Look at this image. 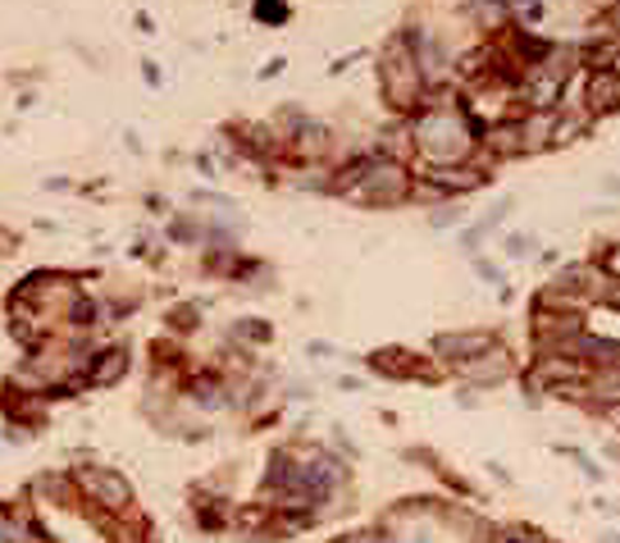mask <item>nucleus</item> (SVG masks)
<instances>
[{"instance_id":"f257e3e1","label":"nucleus","mask_w":620,"mask_h":543,"mask_svg":"<svg viewBox=\"0 0 620 543\" xmlns=\"http://www.w3.org/2000/svg\"><path fill=\"white\" fill-rule=\"evenodd\" d=\"M410 151L420 155L429 169H448V165H470V155L479 151V123L470 110L456 101H425L410 123Z\"/></svg>"},{"instance_id":"f03ea898","label":"nucleus","mask_w":620,"mask_h":543,"mask_svg":"<svg viewBox=\"0 0 620 543\" xmlns=\"http://www.w3.org/2000/svg\"><path fill=\"white\" fill-rule=\"evenodd\" d=\"M333 188L347 192L351 201H366V205H402L410 197V188H416V178H410L406 165L393 161V155H370V161L351 165Z\"/></svg>"},{"instance_id":"7ed1b4c3","label":"nucleus","mask_w":620,"mask_h":543,"mask_svg":"<svg viewBox=\"0 0 620 543\" xmlns=\"http://www.w3.org/2000/svg\"><path fill=\"white\" fill-rule=\"evenodd\" d=\"M379 83H383V101L397 115H416L425 106V73L416 64V50H410L406 37L388 42V50L379 56Z\"/></svg>"},{"instance_id":"20e7f679","label":"nucleus","mask_w":620,"mask_h":543,"mask_svg":"<svg viewBox=\"0 0 620 543\" xmlns=\"http://www.w3.org/2000/svg\"><path fill=\"white\" fill-rule=\"evenodd\" d=\"M488 347H498V333H488V329H452V333H438L433 339V356L448 361L452 370L465 366V361H475Z\"/></svg>"},{"instance_id":"39448f33","label":"nucleus","mask_w":620,"mask_h":543,"mask_svg":"<svg viewBox=\"0 0 620 543\" xmlns=\"http://www.w3.org/2000/svg\"><path fill=\"white\" fill-rule=\"evenodd\" d=\"M580 110H584V115H593V119L620 115V78H616L607 64L584 73V87H580Z\"/></svg>"},{"instance_id":"423d86ee","label":"nucleus","mask_w":620,"mask_h":543,"mask_svg":"<svg viewBox=\"0 0 620 543\" xmlns=\"http://www.w3.org/2000/svg\"><path fill=\"white\" fill-rule=\"evenodd\" d=\"M456 375L470 383V388H498V383H506V379L515 375V361H511V352L498 343V347L479 352L475 361H465V366H456Z\"/></svg>"},{"instance_id":"0eeeda50","label":"nucleus","mask_w":620,"mask_h":543,"mask_svg":"<svg viewBox=\"0 0 620 543\" xmlns=\"http://www.w3.org/2000/svg\"><path fill=\"white\" fill-rule=\"evenodd\" d=\"M78 484H83L87 494L110 511H123L128 503H133V488H128V480L115 475V471H78Z\"/></svg>"},{"instance_id":"6e6552de","label":"nucleus","mask_w":620,"mask_h":543,"mask_svg":"<svg viewBox=\"0 0 620 543\" xmlns=\"http://www.w3.org/2000/svg\"><path fill=\"white\" fill-rule=\"evenodd\" d=\"M488 184V169L479 165H448V169H429V188H438V197H465V192H479Z\"/></svg>"},{"instance_id":"1a4fd4ad","label":"nucleus","mask_w":620,"mask_h":543,"mask_svg":"<svg viewBox=\"0 0 620 543\" xmlns=\"http://www.w3.org/2000/svg\"><path fill=\"white\" fill-rule=\"evenodd\" d=\"M580 402L593 406V411H603V416L620 411V370H588Z\"/></svg>"},{"instance_id":"9d476101","label":"nucleus","mask_w":620,"mask_h":543,"mask_svg":"<svg viewBox=\"0 0 620 543\" xmlns=\"http://www.w3.org/2000/svg\"><path fill=\"white\" fill-rule=\"evenodd\" d=\"M552 128H557V110H525L521 115V155L552 151Z\"/></svg>"},{"instance_id":"9b49d317","label":"nucleus","mask_w":620,"mask_h":543,"mask_svg":"<svg viewBox=\"0 0 620 543\" xmlns=\"http://www.w3.org/2000/svg\"><path fill=\"white\" fill-rule=\"evenodd\" d=\"M293 151L297 155H306V161H315V155H324L329 151V128L324 123H310V119H297V128H293Z\"/></svg>"},{"instance_id":"f8f14e48","label":"nucleus","mask_w":620,"mask_h":543,"mask_svg":"<svg viewBox=\"0 0 620 543\" xmlns=\"http://www.w3.org/2000/svg\"><path fill=\"white\" fill-rule=\"evenodd\" d=\"M123 370H128V352L123 347L100 352L96 366H92V383H115V379H123Z\"/></svg>"},{"instance_id":"ddd939ff","label":"nucleus","mask_w":620,"mask_h":543,"mask_svg":"<svg viewBox=\"0 0 620 543\" xmlns=\"http://www.w3.org/2000/svg\"><path fill=\"white\" fill-rule=\"evenodd\" d=\"M470 19L479 23V33H498L506 23V5L502 0H470Z\"/></svg>"},{"instance_id":"4468645a","label":"nucleus","mask_w":620,"mask_h":543,"mask_svg":"<svg viewBox=\"0 0 620 543\" xmlns=\"http://www.w3.org/2000/svg\"><path fill=\"white\" fill-rule=\"evenodd\" d=\"M571 457H575V465H580V471H584V480H593V484H603V480H607V471H603V465H598V461H593L588 452L571 448Z\"/></svg>"},{"instance_id":"2eb2a0df","label":"nucleus","mask_w":620,"mask_h":543,"mask_svg":"<svg viewBox=\"0 0 620 543\" xmlns=\"http://www.w3.org/2000/svg\"><path fill=\"white\" fill-rule=\"evenodd\" d=\"M529 251H534V238H529V233H511V238H506V256H511V261H525Z\"/></svg>"},{"instance_id":"dca6fc26","label":"nucleus","mask_w":620,"mask_h":543,"mask_svg":"<svg viewBox=\"0 0 620 543\" xmlns=\"http://www.w3.org/2000/svg\"><path fill=\"white\" fill-rule=\"evenodd\" d=\"M603 274H607L611 283H620V243L607 247V256H603Z\"/></svg>"},{"instance_id":"f3484780","label":"nucleus","mask_w":620,"mask_h":543,"mask_svg":"<svg viewBox=\"0 0 620 543\" xmlns=\"http://www.w3.org/2000/svg\"><path fill=\"white\" fill-rule=\"evenodd\" d=\"M333 543H383L374 530H360V534H343V539H333Z\"/></svg>"},{"instance_id":"a211bd4d","label":"nucleus","mask_w":620,"mask_h":543,"mask_svg":"<svg viewBox=\"0 0 620 543\" xmlns=\"http://www.w3.org/2000/svg\"><path fill=\"white\" fill-rule=\"evenodd\" d=\"M598 188H603L607 197H616V201H620V174H607V178H603V184H598Z\"/></svg>"},{"instance_id":"6ab92c4d","label":"nucleus","mask_w":620,"mask_h":543,"mask_svg":"<svg viewBox=\"0 0 620 543\" xmlns=\"http://www.w3.org/2000/svg\"><path fill=\"white\" fill-rule=\"evenodd\" d=\"M456 220H461L456 211H438V215H433V228H452Z\"/></svg>"},{"instance_id":"aec40b11","label":"nucleus","mask_w":620,"mask_h":543,"mask_svg":"<svg viewBox=\"0 0 620 543\" xmlns=\"http://www.w3.org/2000/svg\"><path fill=\"white\" fill-rule=\"evenodd\" d=\"M538 261H542V265H561V251H557V247H548V251L538 256Z\"/></svg>"},{"instance_id":"412c9836","label":"nucleus","mask_w":620,"mask_h":543,"mask_svg":"<svg viewBox=\"0 0 620 543\" xmlns=\"http://www.w3.org/2000/svg\"><path fill=\"white\" fill-rule=\"evenodd\" d=\"M607 69H611V73H616V78H620V46H616V50H611V60H607Z\"/></svg>"},{"instance_id":"4be33fe9","label":"nucleus","mask_w":620,"mask_h":543,"mask_svg":"<svg viewBox=\"0 0 620 543\" xmlns=\"http://www.w3.org/2000/svg\"><path fill=\"white\" fill-rule=\"evenodd\" d=\"M10 247H14V238H10V233H5V228H0V256H5Z\"/></svg>"},{"instance_id":"5701e85b","label":"nucleus","mask_w":620,"mask_h":543,"mask_svg":"<svg viewBox=\"0 0 620 543\" xmlns=\"http://www.w3.org/2000/svg\"><path fill=\"white\" fill-rule=\"evenodd\" d=\"M598 543H620V526H616V530H607V534H603Z\"/></svg>"}]
</instances>
